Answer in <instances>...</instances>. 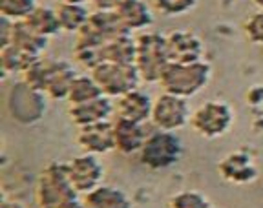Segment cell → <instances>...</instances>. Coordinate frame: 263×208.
I'll return each instance as SVG.
<instances>
[{
  "label": "cell",
  "mask_w": 263,
  "mask_h": 208,
  "mask_svg": "<svg viewBox=\"0 0 263 208\" xmlns=\"http://www.w3.org/2000/svg\"><path fill=\"white\" fill-rule=\"evenodd\" d=\"M219 176L232 184H247L258 177V166L254 159L245 152L229 154L218 166Z\"/></svg>",
  "instance_id": "cell-14"
},
{
  "label": "cell",
  "mask_w": 263,
  "mask_h": 208,
  "mask_svg": "<svg viewBox=\"0 0 263 208\" xmlns=\"http://www.w3.org/2000/svg\"><path fill=\"white\" fill-rule=\"evenodd\" d=\"M183 141L176 131L156 130L148 134L143 148L139 152L141 163L154 172L168 170L183 157Z\"/></svg>",
  "instance_id": "cell-4"
},
{
  "label": "cell",
  "mask_w": 263,
  "mask_h": 208,
  "mask_svg": "<svg viewBox=\"0 0 263 208\" xmlns=\"http://www.w3.org/2000/svg\"><path fill=\"white\" fill-rule=\"evenodd\" d=\"M88 24H90L104 41H110V39H114V37L130 33L123 26L119 15L115 13V9H97V11L90 15Z\"/></svg>",
  "instance_id": "cell-21"
},
{
  "label": "cell",
  "mask_w": 263,
  "mask_h": 208,
  "mask_svg": "<svg viewBox=\"0 0 263 208\" xmlns=\"http://www.w3.org/2000/svg\"><path fill=\"white\" fill-rule=\"evenodd\" d=\"M212 68L206 61L197 62H170L157 84L166 93L189 99L197 95L210 82Z\"/></svg>",
  "instance_id": "cell-1"
},
{
  "label": "cell",
  "mask_w": 263,
  "mask_h": 208,
  "mask_svg": "<svg viewBox=\"0 0 263 208\" xmlns=\"http://www.w3.org/2000/svg\"><path fill=\"white\" fill-rule=\"evenodd\" d=\"M252 2H254V4L258 6L259 9H263V0H252Z\"/></svg>",
  "instance_id": "cell-33"
},
{
  "label": "cell",
  "mask_w": 263,
  "mask_h": 208,
  "mask_svg": "<svg viewBox=\"0 0 263 208\" xmlns=\"http://www.w3.org/2000/svg\"><path fill=\"white\" fill-rule=\"evenodd\" d=\"M11 44L24 49L28 53L41 57V53L46 49V46H48V37H42L41 33L35 31L26 21H18V22H13Z\"/></svg>",
  "instance_id": "cell-19"
},
{
  "label": "cell",
  "mask_w": 263,
  "mask_h": 208,
  "mask_svg": "<svg viewBox=\"0 0 263 208\" xmlns=\"http://www.w3.org/2000/svg\"><path fill=\"white\" fill-rule=\"evenodd\" d=\"M26 22L37 33H41L42 37H48V39L61 31V24H59L55 9L46 8V6H37V9L26 18Z\"/></svg>",
  "instance_id": "cell-24"
},
{
  "label": "cell",
  "mask_w": 263,
  "mask_h": 208,
  "mask_svg": "<svg viewBox=\"0 0 263 208\" xmlns=\"http://www.w3.org/2000/svg\"><path fill=\"white\" fill-rule=\"evenodd\" d=\"M115 114V104L111 102L110 97L93 99L90 102H82V104H70L68 108V117L77 128L88 126V124L103 123L110 121V117Z\"/></svg>",
  "instance_id": "cell-13"
},
{
  "label": "cell",
  "mask_w": 263,
  "mask_h": 208,
  "mask_svg": "<svg viewBox=\"0 0 263 208\" xmlns=\"http://www.w3.org/2000/svg\"><path fill=\"white\" fill-rule=\"evenodd\" d=\"M103 90L101 86L95 82V79L91 75H77L71 82L70 93L66 101L70 104H82V102H90L93 99L103 97Z\"/></svg>",
  "instance_id": "cell-23"
},
{
  "label": "cell",
  "mask_w": 263,
  "mask_h": 208,
  "mask_svg": "<svg viewBox=\"0 0 263 208\" xmlns=\"http://www.w3.org/2000/svg\"><path fill=\"white\" fill-rule=\"evenodd\" d=\"M59 208H86V206H84V203H82V201L73 199V201H68V203L62 204V206H59Z\"/></svg>",
  "instance_id": "cell-30"
},
{
  "label": "cell",
  "mask_w": 263,
  "mask_h": 208,
  "mask_svg": "<svg viewBox=\"0 0 263 208\" xmlns=\"http://www.w3.org/2000/svg\"><path fill=\"white\" fill-rule=\"evenodd\" d=\"M115 13L119 15L123 26L128 31H143L154 22L152 8L144 0H121Z\"/></svg>",
  "instance_id": "cell-16"
},
{
  "label": "cell",
  "mask_w": 263,
  "mask_h": 208,
  "mask_svg": "<svg viewBox=\"0 0 263 208\" xmlns=\"http://www.w3.org/2000/svg\"><path fill=\"white\" fill-rule=\"evenodd\" d=\"M68 174L77 194H90L103 184L104 166L93 154H81L68 161Z\"/></svg>",
  "instance_id": "cell-8"
},
{
  "label": "cell",
  "mask_w": 263,
  "mask_h": 208,
  "mask_svg": "<svg viewBox=\"0 0 263 208\" xmlns=\"http://www.w3.org/2000/svg\"><path fill=\"white\" fill-rule=\"evenodd\" d=\"M77 190L73 188L68 174V163L51 161L44 170L35 188V199L41 208H59L68 201L77 199Z\"/></svg>",
  "instance_id": "cell-2"
},
{
  "label": "cell",
  "mask_w": 263,
  "mask_h": 208,
  "mask_svg": "<svg viewBox=\"0 0 263 208\" xmlns=\"http://www.w3.org/2000/svg\"><path fill=\"white\" fill-rule=\"evenodd\" d=\"M90 75L95 79L106 97H121L132 90H137L141 82V75L136 64H117V62H101Z\"/></svg>",
  "instance_id": "cell-5"
},
{
  "label": "cell",
  "mask_w": 263,
  "mask_h": 208,
  "mask_svg": "<svg viewBox=\"0 0 263 208\" xmlns=\"http://www.w3.org/2000/svg\"><path fill=\"white\" fill-rule=\"evenodd\" d=\"M77 77L73 66L62 59H46L44 93L55 101H66L70 93L71 82Z\"/></svg>",
  "instance_id": "cell-11"
},
{
  "label": "cell",
  "mask_w": 263,
  "mask_h": 208,
  "mask_svg": "<svg viewBox=\"0 0 263 208\" xmlns=\"http://www.w3.org/2000/svg\"><path fill=\"white\" fill-rule=\"evenodd\" d=\"M234 123V111L223 101H206L190 117V126L199 137L218 139Z\"/></svg>",
  "instance_id": "cell-6"
},
{
  "label": "cell",
  "mask_w": 263,
  "mask_h": 208,
  "mask_svg": "<svg viewBox=\"0 0 263 208\" xmlns=\"http://www.w3.org/2000/svg\"><path fill=\"white\" fill-rule=\"evenodd\" d=\"M170 62H197L203 61L205 46L196 33L189 29H174L166 35Z\"/></svg>",
  "instance_id": "cell-10"
},
{
  "label": "cell",
  "mask_w": 263,
  "mask_h": 208,
  "mask_svg": "<svg viewBox=\"0 0 263 208\" xmlns=\"http://www.w3.org/2000/svg\"><path fill=\"white\" fill-rule=\"evenodd\" d=\"M41 59L39 55H31L24 49L16 48L15 44H8L0 49V64H2V73H24L33 62Z\"/></svg>",
  "instance_id": "cell-22"
},
{
  "label": "cell",
  "mask_w": 263,
  "mask_h": 208,
  "mask_svg": "<svg viewBox=\"0 0 263 208\" xmlns=\"http://www.w3.org/2000/svg\"><path fill=\"white\" fill-rule=\"evenodd\" d=\"M77 144L84 154H93V155L110 154L111 150H115L114 123L111 121H103V123H95L79 128Z\"/></svg>",
  "instance_id": "cell-9"
},
{
  "label": "cell",
  "mask_w": 263,
  "mask_h": 208,
  "mask_svg": "<svg viewBox=\"0 0 263 208\" xmlns=\"http://www.w3.org/2000/svg\"><path fill=\"white\" fill-rule=\"evenodd\" d=\"M97 9H115L121 0H91Z\"/></svg>",
  "instance_id": "cell-29"
},
{
  "label": "cell",
  "mask_w": 263,
  "mask_h": 208,
  "mask_svg": "<svg viewBox=\"0 0 263 208\" xmlns=\"http://www.w3.org/2000/svg\"><path fill=\"white\" fill-rule=\"evenodd\" d=\"M62 2H70V4H86V2H91V0H62Z\"/></svg>",
  "instance_id": "cell-32"
},
{
  "label": "cell",
  "mask_w": 263,
  "mask_h": 208,
  "mask_svg": "<svg viewBox=\"0 0 263 208\" xmlns=\"http://www.w3.org/2000/svg\"><path fill=\"white\" fill-rule=\"evenodd\" d=\"M157 13L164 16L185 15L196 8L197 0H150Z\"/></svg>",
  "instance_id": "cell-27"
},
{
  "label": "cell",
  "mask_w": 263,
  "mask_h": 208,
  "mask_svg": "<svg viewBox=\"0 0 263 208\" xmlns=\"http://www.w3.org/2000/svg\"><path fill=\"white\" fill-rule=\"evenodd\" d=\"M168 208H212V204L199 190H183L170 197Z\"/></svg>",
  "instance_id": "cell-26"
},
{
  "label": "cell",
  "mask_w": 263,
  "mask_h": 208,
  "mask_svg": "<svg viewBox=\"0 0 263 208\" xmlns=\"http://www.w3.org/2000/svg\"><path fill=\"white\" fill-rule=\"evenodd\" d=\"M114 139H115V150L123 155L139 154L146 141V130L144 124L134 123L128 119L115 117L114 121Z\"/></svg>",
  "instance_id": "cell-15"
},
{
  "label": "cell",
  "mask_w": 263,
  "mask_h": 208,
  "mask_svg": "<svg viewBox=\"0 0 263 208\" xmlns=\"http://www.w3.org/2000/svg\"><path fill=\"white\" fill-rule=\"evenodd\" d=\"M137 39L132 37V33H124L119 37H114L104 42L103 55L104 61L117 62V64H136Z\"/></svg>",
  "instance_id": "cell-18"
},
{
  "label": "cell",
  "mask_w": 263,
  "mask_h": 208,
  "mask_svg": "<svg viewBox=\"0 0 263 208\" xmlns=\"http://www.w3.org/2000/svg\"><path fill=\"white\" fill-rule=\"evenodd\" d=\"M2 208H26V206L22 203H18V201H4Z\"/></svg>",
  "instance_id": "cell-31"
},
{
  "label": "cell",
  "mask_w": 263,
  "mask_h": 208,
  "mask_svg": "<svg viewBox=\"0 0 263 208\" xmlns=\"http://www.w3.org/2000/svg\"><path fill=\"white\" fill-rule=\"evenodd\" d=\"M37 9V0H0L2 16L13 22L26 21Z\"/></svg>",
  "instance_id": "cell-25"
},
{
  "label": "cell",
  "mask_w": 263,
  "mask_h": 208,
  "mask_svg": "<svg viewBox=\"0 0 263 208\" xmlns=\"http://www.w3.org/2000/svg\"><path fill=\"white\" fill-rule=\"evenodd\" d=\"M243 31L251 44L263 46V9H258L247 16L243 22Z\"/></svg>",
  "instance_id": "cell-28"
},
{
  "label": "cell",
  "mask_w": 263,
  "mask_h": 208,
  "mask_svg": "<svg viewBox=\"0 0 263 208\" xmlns=\"http://www.w3.org/2000/svg\"><path fill=\"white\" fill-rule=\"evenodd\" d=\"M190 108L186 99L177 97L172 93H163L157 99H154V108H152V124L157 130L163 131H179L181 128H185L190 123Z\"/></svg>",
  "instance_id": "cell-7"
},
{
  "label": "cell",
  "mask_w": 263,
  "mask_h": 208,
  "mask_svg": "<svg viewBox=\"0 0 263 208\" xmlns=\"http://www.w3.org/2000/svg\"><path fill=\"white\" fill-rule=\"evenodd\" d=\"M152 108L154 99L150 97V93L137 88V90H132L117 97V101H115V117L144 124L152 117Z\"/></svg>",
  "instance_id": "cell-12"
},
{
  "label": "cell",
  "mask_w": 263,
  "mask_h": 208,
  "mask_svg": "<svg viewBox=\"0 0 263 208\" xmlns=\"http://www.w3.org/2000/svg\"><path fill=\"white\" fill-rule=\"evenodd\" d=\"M55 13H57L59 24H61V31L66 33H77L90 21V13L84 4H70V2L61 0L55 8Z\"/></svg>",
  "instance_id": "cell-20"
},
{
  "label": "cell",
  "mask_w": 263,
  "mask_h": 208,
  "mask_svg": "<svg viewBox=\"0 0 263 208\" xmlns=\"http://www.w3.org/2000/svg\"><path fill=\"white\" fill-rule=\"evenodd\" d=\"M86 208H134L124 190L111 184H101L82 199Z\"/></svg>",
  "instance_id": "cell-17"
},
{
  "label": "cell",
  "mask_w": 263,
  "mask_h": 208,
  "mask_svg": "<svg viewBox=\"0 0 263 208\" xmlns=\"http://www.w3.org/2000/svg\"><path fill=\"white\" fill-rule=\"evenodd\" d=\"M170 64L166 35L144 31L137 37L136 68L143 82H159L161 75Z\"/></svg>",
  "instance_id": "cell-3"
}]
</instances>
